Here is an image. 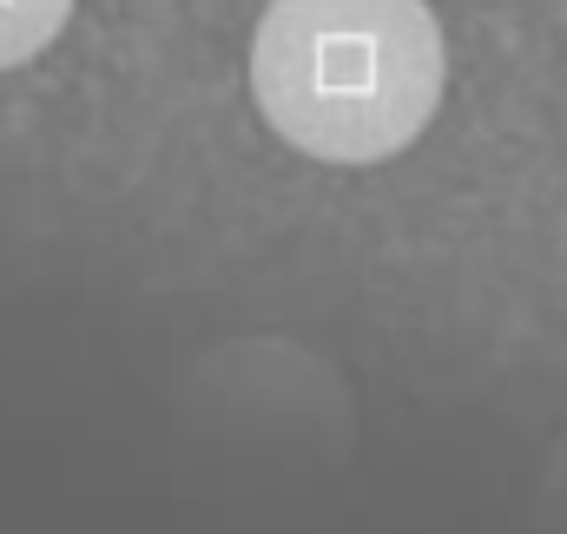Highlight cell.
<instances>
[{"mask_svg":"<svg viewBox=\"0 0 567 534\" xmlns=\"http://www.w3.org/2000/svg\"><path fill=\"white\" fill-rule=\"evenodd\" d=\"M442 73L429 0H271L251 40L271 133L330 165L403 152L442 106Z\"/></svg>","mask_w":567,"mask_h":534,"instance_id":"obj_1","label":"cell"},{"mask_svg":"<svg viewBox=\"0 0 567 534\" xmlns=\"http://www.w3.org/2000/svg\"><path fill=\"white\" fill-rule=\"evenodd\" d=\"M66 13H73V0H0V66L47 53L53 33L66 27Z\"/></svg>","mask_w":567,"mask_h":534,"instance_id":"obj_2","label":"cell"}]
</instances>
